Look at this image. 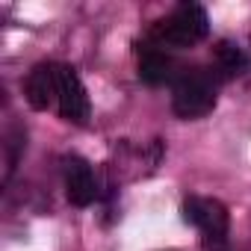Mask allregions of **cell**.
I'll return each mask as SVG.
<instances>
[{
  "label": "cell",
  "mask_w": 251,
  "mask_h": 251,
  "mask_svg": "<svg viewBox=\"0 0 251 251\" xmlns=\"http://www.w3.org/2000/svg\"><path fill=\"white\" fill-rule=\"evenodd\" d=\"M210 33V21L207 12L198 3H180L172 15H166L163 21L154 24L151 30V42L157 48H192L198 42H204Z\"/></svg>",
  "instance_id": "6da1fadb"
},
{
  "label": "cell",
  "mask_w": 251,
  "mask_h": 251,
  "mask_svg": "<svg viewBox=\"0 0 251 251\" xmlns=\"http://www.w3.org/2000/svg\"><path fill=\"white\" fill-rule=\"evenodd\" d=\"M216 95H219V83L210 71L192 68L183 71L175 80L172 89V109L180 118H201L216 106Z\"/></svg>",
  "instance_id": "7a4b0ae2"
},
{
  "label": "cell",
  "mask_w": 251,
  "mask_h": 251,
  "mask_svg": "<svg viewBox=\"0 0 251 251\" xmlns=\"http://www.w3.org/2000/svg\"><path fill=\"white\" fill-rule=\"evenodd\" d=\"M183 219L189 225H195L204 236V245L213 251H222L227 242V207L216 198H186L183 201Z\"/></svg>",
  "instance_id": "3957f363"
},
{
  "label": "cell",
  "mask_w": 251,
  "mask_h": 251,
  "mask_svg": "<svg viewBox=\"0 0 251 251\" xmlns=\"http://www.w3.org/2000/svg\"><path fill=\"white\" fill-rule=\"evenodd\" d=\"M56 106L65 121L86 124V118H89V95L71 65L56 68Z\"/></svg>",
  "instance_id": "277c9868"
},
{
  "label": "cell",
  "mask_w": 251,
  "mask_h": 251,
  "mask_svg": "<svg viewBox=\"0 0 251 251\" xmlns=\"http://www.w3.org/2000/svg\"><path fill=\"white\" fill-rule=\"evenodd\" d=\"M62 177H65V195L74 207H89L98 195V183L92 175V166L83 157H65L62 160Z\"/></svg>",
  "instance_id": "5b68a950"
},
{
  "label": "cell",
  "mask_w": 251,
  "mask_h": 251,
  "mask_svg": "<svg viewBox=\"0 0 251 251\" xmlns=\"http://www.w3.org/2000/svg\"><path fill=\"white\" fill-rule=\"evenodd\" d=\"M56 68L59 65H53V62H39L30 71L24 95H27V103L33 109H48L56 100Z\"/></svg>",
  "instance_id": "8992f818"
},
{
  "label": "cell",
  "mask_w": 251,
  "mask_h": 251,
  "mask_svg": "<svg viewBox=\"0 0 251 251\" xmlns=\"http://www.w3.org/2000/svg\"><path fill=\"white\" fill-rule=\"evenodd\" d=\"M139 77L148 86H160V83H166V80L175 77V62L163 50H157V48L148 45L142 50V59H139Z\"/></svg>",
  "instance_id": "52a82bcc"
},
{
  "label": "cell",
  "mask_w": 251,
  "mask_h": 251,
  "mask_svg": "<svg viewBox=\"0 0 251 251\" xmlns=\"http://www.w3.org/2000/svg\"><path fill=\"white\" fill-rule=\"evenodd\" d=\"M216 62H219V71L225 77H233V74H239L245 68V53L233 42H219L216 45Z\"/></svg>",
  "instance_id": "ba28073f"
}]
</instances>
